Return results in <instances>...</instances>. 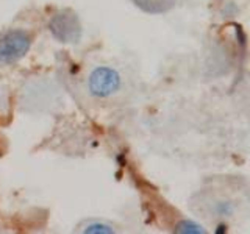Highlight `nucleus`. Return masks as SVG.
I'll return each mask as SVG.
<instances>
[{"label": "nucleus", "instance_id": "obj_1", "mask_svg": "<svg viewBox=\"0 0 250 234\" xmlns=\"http://www.w3.org/2000/svg\"><path fill=\"white\" fill-rule=\"evenodd\" d=\"M47 28L55 41L61 44H78L83 35L82 22L72 10H60L53 13L47 22Z\"/></svg>", "mask_w": 250, "mask_h": 234}, {"label": "nucleus", "instance_id": "obj_2", "mask_svg": "<svg viewBox=\"0 0 250 234\" xmlns=\"http://www.w3.org/2000/svg\"><path fill=\"white\" fill-rule=\"evenodd\" d=\"M33 35L28 30L13 28L0 35V64H13L30 52Z\"/></svg>", "mask_w": 250, "mask_h": 234}, {"label": "nucleus", "instance_id": "obj_3", "mask_svg": "<svg viewBox=\"0 0 250 234\" xmlns=\"http://www.w3.org/2000/svg\"><path fill=\"white\" fill-rule=\"evenodd\" d=\"M88 92L94 98H109L121 89L122 77L111 66H97L88 77Z\"/></svg>", "mask_w": 250, "mask_h": 234}, {"label": "nucleus", "instance_id": "obj_4", "mask_svg": "<svg viewBox=\"0 0 250 234\" xmlns=\"http://www.w3.org/2000/svg\"><path fill=\"white\" fill-rule=\"evenodd\" d=\"M130 2L147 14L158 16L174 10L178 0H130Z\"/></svg>", "mask_w": 250, "mask_h": 234}, {"label": "nucleus", "instance_id": "obj_5", "mask_svg": "<svg viewBox=\"0 0 250 234\" xmlns=\"http://www.w3.org/2000/svg\"><path fill=\"white\" fill-rule=\"evenodd\" d=\"M80 231L86 234H114L116 228L104 220H88L80 226Z\"/></svg>", "mask_w": 250, "mask_h": 234}, {"label": "nucleus", "instance_id": "obj_6", "mask_svg": "<svg viewBox=\"0 0 250 234\" xmlns=\"http://www.w3.org/2000/svg\"><path fill=\"white\" fill-rule=\"evenodd\" d=\"M177 233H189V234H205L207 230L200 226L199 223H195L192 220H182L177 226H175Z\"/></svg>", "mask_w": 250, "mask_h": 234}]
</instances>
